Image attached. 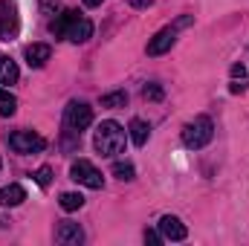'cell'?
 <instances>
[{
    "instance_id": "10",
    "label": "cell",
    "mask_w": 249,
    "mask_h": 246,
    "mask_svg": "<svg viewBox=\"0 0 249 246\" xmlns=\"http://www.w3.org/2000/svg\"><path fill=\"white\" fill-rule=\"evenodd\" d=\"M90 35H93V23L87 18H81V15L67 29V41H72V44H84V41H90Z\"/></svg>"
},
{
    "instance_id": "12",
    "label": "cell",
    "mask_w": 249,
    "mask_h": 246,
    "mask_svg": "<svg viewBox=\"0 0 249 246\" xmlns=\"http://www.w3.org/2000/svg\"><path fill=\"white\" fill-rule=\"evenodd\" d=\"M26 200V191H23V185H18V183H12V185H3L0 188V206H20Z\"/></svg>"
},
{
    "instance_id": "2",
    "label": "cell",
    "mask_w": 249,
    "mask_h": 246,
    "mask_svg": "<svg viewBox=\"0 0 249 246\" xmlns=\"http://www.w3.org/2000/svg\"><path fill=\"white\" fill-rule=\"evenodd\" d=\"M212 136H214V124L209 116H197L194 122L186 124V130H183V145L186 148H206L209 142H212Z\"/></svg>"
},
{
    "instance_id": "28",
    "label": "cell",
    "mask_w": 249,
    "mask_h": 246,
    "mask_svg": "<svg viewBox=\"0 0 249 246\" xmlns=\"http://www.w3.org/2000/svg\"><path fill=\"white\" fill-rule=\"evenodd\" d=\"M0 165H3V162H0Z\"/></svg>"
},
{
    "instance_id": "22",
    "label": "cell",
    "mask_w": 249,
    "mask_h": 246,
    "mask_svg": "<svg viewBox=\"0 0 249 246\" xmlns=\"http://www.w3.org/2000/svg\"><path fill=\"white\" fill-rule=\"evenodd\" d=\"M55 9H58L55 0H41V12H44V15H55Z\"/></svg>"
},
{
    "instance_id": "13",
    "label": "cell",
    "mask_w": 249,
    "mask_h": 246,
    "mask_svg": "<svg viewBox=\"0 0 249 246\" xmlns=\"http://www.w3.org/2000/svg\"><path fill=\"white\" fill-rule=\"evenodd\" d=\"M78 15H81V12H75V9H64L61 15L50 23V32H53L55 38H67V29H70V23H72Z\"/></svg>"
},
{
    "instance_id": "18",
    "label": "cell",
    "mask_w": 249,
    "mask_h": 246,
    "mask_svg": "<svg viewBox=\"0 0 249 246\" xmlns=\"http://www.w3.org/2000/svg\"><path fill=\"white\" fill-rule=\"evenodd\" d=\"M127 105V93L124 90H113V93H107V96H102V107H124Z\"/></svg>"
},
{
    "instance_id": "19",
    "label": "cell",
    "mask_w": 249,
    "mask_h": 246,
    "mask_svg": "<svg viewBox=\"0 0 249 246\" xmlns=\"http://www.w3.org/2000/svg\"><path fill=\"white\" fill-rule=\"evenodd\" d=\"M113 177H119V180H124V183H130V180L136 177V171H133L130 162H116V165H113Z\"/></svg>"
},
{
    "instance_id": "23",
    "label": "cell",
    "mask_w": 249,
    "mask_h": 246,
    "mask_svg": "<svg viewBox=\"0 0 249 246\" xmlns=\"http://www.w3.org/2000/svg\"><path fill=\"white\" fill-rule=\"evenodd\" d=\"M145 241H148V244H162L165 238H162L160 232H151V229H148V232H145Z\"/></svg>"
},
{
    "instance_id": "5",
    "label": "cell",
    "mask_w": 249,
    "mask_h": 246,
    "mask_svg": "<svg viewBox=\"0 0 249 246\" xmlns=\"http://www.w3.org/2000/svg\"><path fill=\"white\" fill-rule=\"evenodd\" d=\"M18 29H20V18L15 0H0V41H15Z\"/></svg>"
},
{
    "instance_id": "17",
    "label": "cell",
    "mask_w": 249,
    "mask_h": 246,
    "mask_svg": "<svg viewBox=\"0 0 249 246\" xmlns=\"http://www.w3.org/2000/svg\"><path fill=\"white\" fill-rule=\"evenodd\" d=\"M15 110H18V99L9 93V90H3L0 87V116H15Z\"/></svg>"
},
{
    "instance_id": "27",
    "label": "cell",
    "mask_w": 249,
    "mask_h": 246,
    "mask_svg": "<svg viewBox=\"0 0 249 246\" xmlns=\"http://www.w3.org/2000/svg\"><path fill=\"white\" fill-rule=\"evenodd\" d=\"M105 0H84V6H90V9H96V6H102Z\"/></svg>"
},
{
    "instance_id": "7",
    "label": "cell",
    "mask_w": 249,
    "mask_h": 246,
    "mask_svg": "<svg viewBox=\"0 0 249 246\" xmlns=\"http://www.w3.org/2000/svg\"><path fill=\"white\" fill-rule=\"evenodd\" d=\"M174 41H177V29H174V26L160 29V32L148 41V55H162V53H168V50L174 47Z\"/></svg>"
},
{
    "instance_id": "6",
    "label": "cell",
    "mask_w": 249,
    "mask_h": 246,
    "mask_svg": "<svg viewBox=\"0 0 249 246\" xmlns=\"http://www.w3.org/2000/svg\"><path fill=\"white\" fill-rule=\"evenodd\" d=\"M70 177H72L75 183L87 185V188H102V185H105L102 171H99L93 162H87V159H78V162H72V165H70Z\"/></svg>"
},
{
    "instance_id": "26",
    "label": "cell",
    "mask_w": 249,
    "mask_h": 246,
    "mask_svg": "<svg viewBox=\"0 0 249 246\" xmlns=\"http://www.w3.org/2000/svg\"><path fill=\"white\" fill-rule=\"evenodd\" d=\"M229 90H232V93H244V90H247V81H244V84H238V81H235Z\"/></svg>"
},
{
    "instance_id": "24",
    "label": "cell",
    "mask_w": 249,
    "mask_h": 246,
    "mask_svg": "<svg viewBox=\"0 0 249 246\" xmlns=\"http://www.w3.org/2000/svg\"><path fill=\"white\" fill-rule=\"evenodd\" d=\"M127 3H130L133 9H148V6H151L154 0H127Z\"/></svg>"
},
{
    "instance_id": "16",
    "label": "cell",
    "mask_w": 249,
    "mask_h": 246,
    "mask_svg": "<svg viewBox=\"0 0 249 246\" xmlns=\"http://www.w3.org/2000/svg\"><path fill=\"white\" fill-rule=\"evenodd\" d=\"M58 203H61V209H64V211H78V209L84 206V197H81L78 191H64Z\"/></svg>"
},
{
    "instance_id": "9",
    "label": "cell",
    "mask_w": 249,
    "mask_h": 246,
    "mask_svg": "<svg viewBox=\"0 0 249 246\" xmlns=\"http://www.w3.org/2000/svg\"><path fill=\"white\" fill-rule=\"evenodd\" d=\"M160 235H162L165 241H186L188 229L180 223V217H174V214H165V217L160 220Z\"/></svg>"
},
{
    "instance_id": "3",
    "label": "cell",
    "mask_w": 249,
    "mask_h": 246,
    "mask_svg": "<svg viewBox=\"0 0 249 246\" xmlns=\"http://www.w3.org/2000/svg\"><path fill=\"white\" fill-rule=\"evenodd\" d=\"M64 124H67L70 133H81L84 127L93 124V107H90L87 102L72 99V102L67 105V110H64Z\"/></svg>"
},
{
    "instance_id": "14",
    "label": "cell",
    "mask_w": 249,
    "mask_h": 246,
    "mask_svg": "<svg viewBox=\"0 0 249 246\" xmlns=\"http://www.w3.org/2000/svg\"><path fill=\"white\" fill-rule=\"evenodd\" d=\"M18 78H20L18 64L12 61L9 55H0V84H15Z\"/></svg>"
},
{
    "instance_id": "21",
    "label": "cell",
    "mask_w": 249,
    "mask_h": 246,
    "mask_svg": "<svg viewBox=\"0 0 249 246\" xmlns=\"http://www.w3.org/2000/svg\"><path fill=\"white\" fill-rule=\"evenodd\" d=\"M35 183L41 185V188H47V185L53 183V168H50V165L38 168V171H35Z\"/></svg>"
},
{
    "instance_id": "8",
    "label": "cell",
    "mask_w": 249,
    "mask_h": 246,
    "mask_svg": "<svg viewBox=\"0 0 249 246\" xmlns=\"http://www.w3.org/2000/svg\"><path fill=\"white\" fill-rule=\"evenodd\" d=\"M55 241L64 244V246H78L81 241H84V232H81L78 223L64 220V223H58V229H55Z\"/></svg>"
},
{
    "instance_id": "1",
    "label": "cell",
    "mask_w": 249,
    "mask_h": 246,
    "mask_svg": "<svg viewBox=\"0 0 249 246\" xmlns=\"http://www.w3.org/2000/svg\"><path fill=\"white\" fill-rule=\"evenodd\" d=\"M124 142H127V133H124V127L119 122L107 119V122H102L96 127L93 145H96V151H99L102 157H116V154H122Z\"/></svg>"
},
{
    "instance_id": "4",
    "label": "cell",
    "mask_w": 249,
    "mask_h": 246,
    "mask_svg": "<svg viewBox=\"0 0 249 246\" xmlns=\"http://www.w3.org/2000/svg\"><path fill=\"white\" fill-rule=\"evenodd\" d=\"M9 148L15 154H38L47 148V139L32 130H15V133H9Z\"/></svg>"
},
{
    "instance_id": "25",
    "label": "cell",
    "mask_w": 249,
    "mask_h": 246,
    "mask_svg": "<svg viewBox=\"0 0 249 246\" xmlns=\"http://www.w3.org/2000/svg\"><path fill=\"white\" fill-rule=\"evenodd\" d=\"M232 75H235V78H238V75L244 78V75H247V70H244V64H235V67H232Z\"/></svg>"
},
{
    "instance_id": "11",
    "label": "cell",
    "mask_w": 249,
    "mask_h": 246,
    "mask_svg": "<svg viewBox=\"0 0 249 246\" xmlns=\"http://www.w3.org/2000/svg\"><path fill=\"white\" fill-rule=\"evenodd\" d=\"M23 55H26V64H29V67H35V70H41L44 64L50 61V55H53V50H50V44H29Z\"/></svg>"
},
{
    "instance_id": "15",
    "label": "cell",
    "mask_w": 249,
    "mask_h": 246,
    "mask_svg": "<svg viewBox=\"0 0 249 246\" xmlns=\"http://www.w3.org/2000/svg\"><path fill=\"white\" fill-rule=\"evenodd\" d=\"M127 130H130L133 145H139V148H142V145L148 142V136H151V127H148V122H142V119H130Z\"/></svg>"
},
{
    "instance_id": "20",
    "label": "cell",
    "mask_w": 249,
    "mask_h": 246,
    "mask_svg": "<svg viewBox=\"0 0 249 246\" xmlns=\"http://www.w3.org/2000/svg\"><path fill=\"white\" fill-rule=\"evenodd\" d=\"M142 96L148 99V102H162V96H165V90L157 84V81H151V84H145V90H142Z\"/></svg>"
}]
</instances>
